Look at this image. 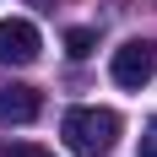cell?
<instances>
[{"instance_id": "obj_6", "label": "cell", "mask_w": 157, "mask_h": 157, "mask_svg": "<svg viewBox=\"0 0 157 157\" xmlns=\"http://www.w3.org/2000/svg\"><path fill=\"white\" fill-rule=\"evenodd\" d=\"M0 157H54V152H44V146H33V141H16V146H6Z\"/></svg>"}, {"instance_id": "obj_4", "label": "cell", "mask_w": 157, "mask_h": 157, "mask_svg": "<svg viewBox=\"0 0 157 157\" xmlns=\"http://www.w3.org/2000/svg\"><path fill=\"white\" fill-rule=\"evenodd\" d=\"M38 109H44L38 87H22V81L0 87V125H33V119H38Z\"/></svg>"}, {"instance_id": "obj_7", "label": "cell", "mask_w": 157, "mask_h": 157, "mask_svg": "<svg viewBox=\"0 0 157 157\" xmlns=\"http://www.w3.org/2000/svg\"><path fill=\"white\" fill-rule=\"evenodd\" d=\"M136 157H157V119H146V136H141V152Z\"/></svg>"}, {"instance_id": "obj_3", "label": "cell", "mask_w": 157, "mask_h": 157, "mask_svg": "<svg viewBox=\"0 0 157 157\" xmlns=\"http://www.w3.org/2000/svg\"><path fill=\"white\" fill-rule=\"evenodd\" d=\"M38 49H44V38L27 16H0V65H33Z\"/></svg>"}, {"instance_id": "obj_1", "label": "cell", "mask_w": 157, "mask_h": 157, "mask_svg": "<svg viewBox=\"0 0 157 157\" xmlns=\"http://www.w3.org/2000/svg\"><path fill=\"white\" fill-rule=\"evenodd\" d=\"M60 136H65L71 152L103 157L114 141H119V114H114V109H71V114L60 119Z\"/></svg>"}, {"instance_id": "obj_2", "label": "cell", "mask_w": 157, "mask_h": 157, "mask_svg": "<svg viewBox=\"0 0 157 157\" xmlns=\"http://www.w3.org/2000/svg\"><path fill=\"white\" fill-rule=\"evenodd\" d=\"M109 76L119 81L125 92H141L146 81L157 76V44H146V38H130V44H119V49H114Z\"/></svg>"}, {"instance_id": "obj_5", "label": "cell", "mask_w": 157, "mask_h": 157, "mask_svg": "<svg viewBox=\"0 0 157 157\" xmlns=\"http://www.w3.org/2000/svg\"><path fill=\"white\" fill-rule=\"evenodd\" d=\"M92 49H98V33L92 27H71L65 33V54H71V60H87Z\"/></svg>"}]
</instances>
